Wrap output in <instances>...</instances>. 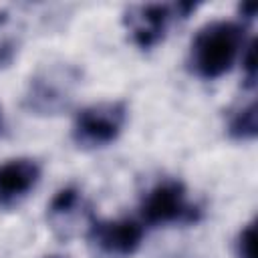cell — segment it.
I'll return each instance as SVG.
<instances>
[{
	"label": "cell",
	"instance_id": "obj_4",
	"mask_svg": "<svg viewBox=\"0 0 258 258\" xmlns=\"http://www.w3.org/2000/svg\"><path fill=\"white\" fill-rule=\"evenodd\" d=\"M198 210L187 202L185 187L177 179H163L155 183L141 202V216L151 226L191 222Z\"/></svg>",
	"mask_w": 258,
	"mask_h": 258
},
{
	"label": "cell",
	"instance_id": "obj_12",
	"mask_svg": "<svg viewBox=\"0 0 258 258\" xmlns=\"http://www.w3.org/2000/svg\"><path fill=\"white\" fill-rule=\"evenodd\" d=\"M50 258H58V256H50Z\"/></svg>",
	"mask_w": 258,
	"mask_h": 258
},
{
	"label": "cell",
	"instance_id": "obj_6",
	"mask_svg": "<svg viewBox=\"0 0 258 258\" xmlns=\"http://www.w3.org/2000/svg\"><path fill=\"white\" fill-rule=\"evenodd\" d=\"M40 167L34 159L18 157L0 165V204L8 206L24 198L38 181Z\"/></svg>",
	"mask_w": 258,
	"mask_h": 258
},
{
	"label": "cell",
	"instance_id": "obj_5",
	"mask_svg": "<svg viewBox=\"0 0 258 258\" xmlns=\"http://www.w3.org/2000/svg\"><path fill=\"white\" fill-rule=\"evenodd\" d=\"M175 6L167 4H139L131 6L125 14V24L133 36V42L141 48L157 44L167 30Z\"/></svg>",
	"mask_w": 258,
	"mask_h": 258
},
{
	"label": "cell",
	"instance_id": "obj_2",
	"mask_svg": "<svg viewBox=\"0 0 258 258\" xmlns=\"http://www.w3.org/2000/svg\"><path fill=\"white\" fill-rule=\"evenodd\" d=\"M127 109L121 101L85 107L73 125V137L81 147H103L115 141L125 125Z\"/></svg>",
	"mask_w": 258,
	"mask_h": 258
},
{
	"label": "cell",
	"instance_id": "obj_9",
	"mask_svg": "<svg viewBox=\"0 0 258 258\" xmlns=\"http://www.w3.org/2000/svg\"><path fill=\"white\" fill-rule=\"evenodd\" d=\"M258 129V119H256V103H250L248 107L240 109L232 121H230V135L236 139H252Z\"/></svg>",
	"mask_w": 258,
	"mask_h": 258
},
{
	"label": "cell",
	"instance_id": "obj_3",
	"mask_svg": "<svg viewBox=\"0 0 258 258\" xmlns=\"http://www.w3.org/2000/svg\"><path fill=\"white\" fill-rule=\"evenodd\" d=\"M143 228L135 220H95L91 218L87 240L95 258H129L137 252Z\"/></svg>",
	"mask_w": 258,
	"mask_h": 258
},
{
	"label": "cell",
	"instance_id": "obj_10",
	"mask_svg": "<svg viewBox=\"0 0 258 258\" xmlns=\"http://www.w3.org/2000/svg\"><path fill=\"white\" fill-rule=\"evenodd\" d=\"M242 67H244V73H246V83H248V87H254V81H256L254 40H250V42H248V46L244 48V54H242Z\"/></svg>",
	"mask_w": 258,
	"mask_h": 258
},
{
	"label": "cell",
	"instance_id": "obj_7",
	"mask_svg": "<svg viewBox=\"0 0 258 258\" xmlns=\"http://www.w3.org/2000/svg\"><path fill=\"white\" fill-rule=\"evenodd\" d=\"M69 95L71 79L58 71H48L30 83V93L26 99L30 101V109L52 113L67 103Z\"/></svg>",
	"mask_w": 258,
	"mask_h": 258
},
{
	"label": "cell",
	"instance_id": "obj_8",
	"mask_svg": "<svg viewBox=\"0 0 258 258\" xmlns=\"http://www.w3.org/2000/svg\"><path fill=\"white\" fill-rule=\"evenodd\" d=\"M83 214V198L81 191L75 187H64L60 189L50 206H48V220L54 224V228H73V220H77Z\"/></svg>",
	"mask_w": 258,
	"mask_h": 258
},
{
	"label": "cell",
	"instance_id": "obj_1",
	"mask_svg": "<svg viewBox=\"0 0 258 258\" xmlns=\"http://www.w3.org/2000/svg\"><path fill=\"white\" fill-rule=\"evenodd\" d=\"M244 46V28L230 20H216L198 30L189 48L191 71L206 81L226 75Z\"/></svg>",
	"mask_w": 258,
	"mask_h": 258
},
{
	"label": "cell",
	"instance_id": "obj_11",
	"mask_svg": "<svg viewBox=\"0 0 258 258\" xmlns=\"http://www.w3.org/2000/svg\"><path fill=\"white\" fill-rule=\"evenodd\" d=\"M238 252L242 258H254V224H248L238 240Z\"/></svg>",
	"mask_w": 258,
	"mask_h": 258
}]
</instances>
